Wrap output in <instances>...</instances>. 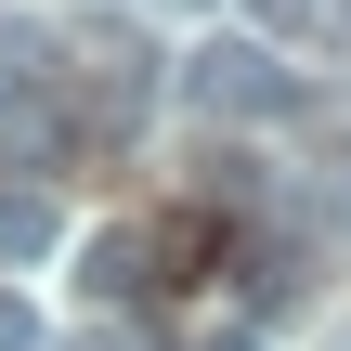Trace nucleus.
Returning <instances> with one entry per match:
<instances>
[{"instance_id":"nucleus-1","label":"nucleus","mask_w":351,"mask_h":351,"mask_svg":"<svg viewBox=\"0 0 351 351\" xmlns=\"http://www.w3.org/2000/svg\"><path fill=\"white\" fill-rule=\"evenodd\" d=\"M182 91H195V117H300V78H287L261 39H208V52L182 65Z\"/></svg>"},{"instance_id":"nucleus-2","label":"nucleus","mask_w":351,"mask_h":351,"mask_svg":"<svg viewBox=\"0 0 351 351\" xmlns=\"http://www.w3.org/2000/svg\"><path fill=\"white\" fill-rule=\"evenodd\" d=\"M52 78H78V104L130 130V117H143V91H156V52H143L130 26H91V39H65V65H52Z\"/></svg>"},{"instance_id":"nucleus-3","label":"nucleus","mask_w":351,"mask_h":351,"mask_svg":"<svg viewBox=\"0 0 351 351\" xmlns=\"http://www.w3.org/2000/svg\"><path fill=\"white\" fill-rule=\"evenodd\" d=\"M104 313L117 300H156V234H91V274H78Z\"/></svg>"},{"instance_id":"nucleus-4","label":"nucleus","mask_w":351,"mask_h":351,"mask_svg":"<svg viewBox=\"0 0 351 351\" xmlns=\"http://www.w3.org/2000/svg\"><path fill=\"white\" fill-rule=\"evenodd\" d=\"M52 247V195L39 182H0V261H39Z\"/></svg>"},{"instance_id":"nucleus-5","label":"nucleus","mask_w":351,"mask_h":351,"mask_svg":"<svg viewBox=\"0 0 351 351\" xmlns=\"http://www.w3.org/2000/svg\"><path fill=\"white\" fill-rule=\"evenodd\" d=\"M0 351H39V313H26L13 287H0Z\"/></svg>"},{"instance_id":"nucleus-6","label":"nucleus","mask_w":351,"mask_h":351,"mask_svg":"<svg viewBox=\"0 0 351 351\" xmlns=\"http://www.w3.org/2000/svg\"><path fill=\"white\" fill-rule=\"evenodd\" d=\"M195 351H261V339H247V326H221V339H195Z\"/></svg>"},{"instance_id":"nucleus-7","label":"nucleus","mask_w":351,"mask_h":351,"mask_svg":"<svg viewBox=\"0 0 351 351\" xmlns=\"http://www.w3.org/2000/svg\"><path fill=\"white\" fill-rule=\"evenodd\" d=\"M339 221H351V143H339Z\"/></svg>"}]
</instances>
